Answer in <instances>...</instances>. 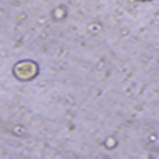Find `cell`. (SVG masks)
<instances>
[{"mask_svg":"<svg viewBox=\"0 0 159 159\" xmlns=\"http://www.w3.org/2000/svg\"><path fill=\"white\" fill-rule=\"evenodd\" d=\"M137 1H150V0H137Z\"/></svg>","mask_w":159,"mask_h":159,"instance_id":"obj_1","label":"cell"}]
</instances>
